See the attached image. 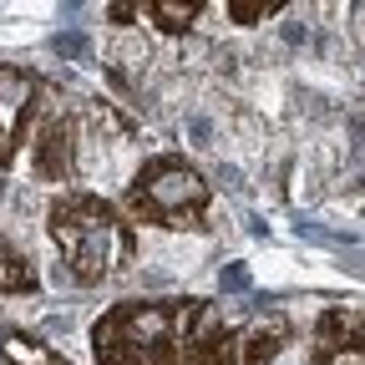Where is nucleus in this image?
Wrapping results in <instances>:
<instances>
[{"label":"nucleus","instance_id":"1","mask_svg":"<svg viewBox=\"0 0 365 365\" xmlns=\"http://www.w3.org/2000/svg\"><path fill=\"white\" fill-rule=\"evenodd\" d=\"M193 319L198 299H132L91 330V350L102 365H182Z\"/></svg>","mask_w":365,"mask_h":365},{"label":"nucleus","instance_id":"5","mask_svg":"<svg viewBox=\"0 0 365 365\" xmlns=\"http://www.w3.org/2000/svg\"><path fill=\"white\" fill-rule=\"evenodd\" d=\"M319 365H365V304H335L314 325Z\"/></svg>","mask_w":365,"mask_h":365},{"label":"nucleus","instance_id":"7","mask_svg":"<svg viewBox=\"0 0 365 365\" xmlns=\"http://www.w3.org/2000/svg\"><path fill=\"white\" fill-rule=\"evenodd\" d=\"M36 163H41L46 178H61V173L71 168V127H66V122L51 117V122L41 127V158H36Z\"/></svg>","mask_w":365,"mask_h":365},{"label":"nucleus","instance_id":"8","mask_svg":"<svg viewBox=\"0 0 365 365\" xmlns=\"http://www.w3.org/2000/svg\"><path fill=\"white\" fill-rule=\"evenodd\" d=\"M36 284V274H31V259L21 254V249H11L6 239H0V289H31Z\"/></svg>","mask_w":365,"mask_h":365},{"label":"nucleus","instance_id":"3","mask_svg":"<svg viewBox=\"0 0 365 365\" xmlns=\"http://www.w3.org/2000/svg\"><path fill=\"white\" fill-rule=\"evenodd\" d=\"M127 208L158 228H198L208 213V182L182 158H153L127 188Z\"/></svg>","mask_w":365,"mask_h":365},{"label":"nucleus","instance_id":"4","mask_svg":"<svg viewBox=\"0 0 365 365\" xmlns=\"http://www.w3.org/2000/svg\"><path fill=\"white\" fill-rule=\"evenodd\" d=\"M284 335H289V325L279 314L254 319L249 330H213L188 350V365H264L284 345Z\"/></svg>","mask_w":365,"mask_h":365},{"label":"nucleus","instance_id":"6","mask_svg":"<svg viewBox=\"0 0 365 365\" xmlns=\"http://www.w3.org/2000/svg\"><path fill=\"white\" fill-rule=\"evenodd\" d=\"M31 81L16 71H0V163H11L16 143H21V122L31 112Z\"/></svg>","mask_w":365,"mask_h":365},{"label":"nucleus","instance_id":"2","mask_svg":"<svg viewBox=\"0 0 365 365\" xmlns=\"http://www.w3.org/2000/svg\"><path fill=\"white\" fill-rule=\"evenodd\" d=\"M51 239H56L66 269L76 274L81 284L107 279V274H117L137 254L132 228L97 193H66V198H56V208H51Z\"/></svg>","mask_w":365,"mask_h":365}]
</instances>
